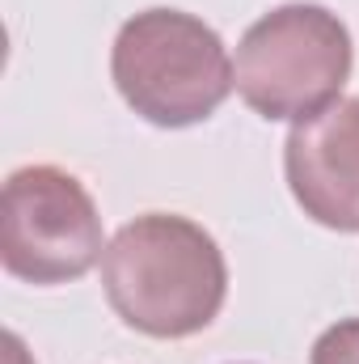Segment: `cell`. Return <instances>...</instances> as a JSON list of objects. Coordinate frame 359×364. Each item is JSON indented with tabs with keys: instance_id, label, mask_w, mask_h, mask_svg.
Here are the masks:
<instances>
[{
	"instance_id": "2",
	"label": "cell",
	"mask_w": 359,
	"mask_h": 364,
	"mask_svg": "<svg viewBox=\"0 0 359 364\" xmlns=\"http://www.w3.org/2000/svg\"><path fill=\"white\" fill-rule=\"evenodd\" d=\"M110 77L144 123L170 132L211 119L237 90L224 38L182 9H144L127 17L110 47Z\"/></svg>"
},
{
	"instance_id": "1",
	"label": "cell",
	"mask_w": 359,
	"mask_h": 364,
	"mask_svg": "<svg viewBox=\"0 0 359 364\" xmlns=\"http://www.w3.org/2000/svg\"><path fill=\"white\" fill-rule=\"evenodd\" d=\"M101 288L123 326L148 339H190L220 318L228 263L190 216L144 212L106 242Z\"/></svg>"
},
{
	"instance_id": "4",
	"label": "cell",
	"mask_w": 359,
	"mask_h": 364,
	"mask_svg": "<svg viewBox=\"0 0 359 364\" xmlns=\"http://www.w3.org/2000/svg\"><path fill=\"white\" fill-rule=\"evenodd\" d=\"M106 255L101 212L85 182L60 166H21L0 195V263L26 284H68Z\"/></svg>"
},
{
	"instance_id": "3",
	"label": "cell",
	"mask_w": 359,
	"mask_h": 364,
	"mask_svg": "<svg viewBox=\"0 0 359 364\" xmlns=\"http://www.w3.org/2000/svg\"><path fill=\"white\" fill-rule=\"evenodd\" d=\"M355 68V43L338 13L292 0L263 13L237 43L233 85L267 123H300L338 102Z\"/></svg>"
},
{
	"instance_id": "5",
	"label": "cell",
	"mask_w": 359,
	"mask_h": 364,
	"mask_svg": "<svg viewBox=\"0 0 359 364\" xmlns=\"http://www.w3.org/2000/svg\"><path fill=\"white\" fill-rule=\"evenodd\" d=\"M283 178L309 220L334 233H359V97H338L292 123Z\"/></svg>"
},
{
	"instance_id": "6",
	"label": "cell",
	"mask_w": 359,
	"mask_h": 364,
	"mask_svg": "<svg viewBox=\"0 0 359 364\" xmlns=\"http://www.w3.org/2000/svg\"><path fill=\"white\" fill-rule=\"evenodd\" d=\"M309 364H359V318L326 326L309 352Z\"/></svg>"
}]
</instances>
